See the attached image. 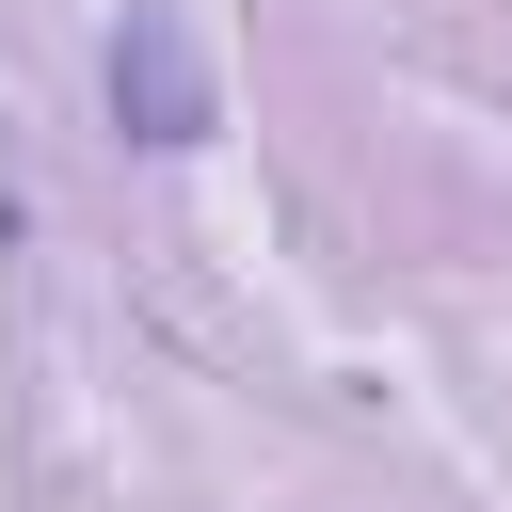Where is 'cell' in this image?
I'll list each match as a JSON object with an SVG mask.
<instances>
[{"label": "cell", "mask_w": 512, "mask_h": 512, "mask_svg": "<svg viewBox=\"0 0 512 512\" xmlns=\"http://www.w3.org/2000/svg\"><path fill=\"white\" fill-rule=\"evenodd\" d=\"M112 112H128L144 144H208V128H224L208 48H192V16H176V0H128V32H112Z\"/></svg>", "instance_id": "6da1fadb"}]
</instances>
